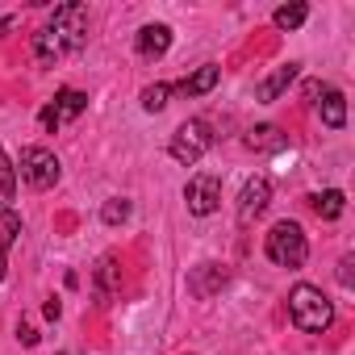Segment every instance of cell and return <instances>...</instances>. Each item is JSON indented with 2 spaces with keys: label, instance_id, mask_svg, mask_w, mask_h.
Masks as SVG:
<instances>
[{
  "label": "cell",
  "instance_id": "cell-2",
  "mask_svg": "<svg viewBox=\"0 0 355 355\" xmlns=\"http://www.w3.org/2000/svg\"><path fill=\"white\" fill-rule=\"evenodd\" d=\"M288 318H293L297 330H305V334H322V330L334 322V305H330V297H326L322 288H313V284H297V288L288 293Z\"/></svg>",
  "mask_w": 355,
  "mask_h": 355
},
{
  "label": "cell",
  "instance_id": "cell-16",
  "mask_svg": "<svg viewBox=\"0 0 355 355\" xmlns=\"http://www.w3.org/2000/svg\"><path fill=\"white\" fill-rule=\"evenodd\" d=\"M247 146L251 150H280L284 146V134L276 125H255V130H247Z\"/></svg>",
  "mask_w": 355,
  "mask_h": 355
},
{
  "label": "cell",
  "instance_id": "cell-14",
  "mask_svg": "<svg viewBox=\"0 0 355 355\" xmlns=\"http://www.w3.org/2000/svg\"><path fill=\"white\" fill-rule=\"evenodd\" d=\"M309 205H313V214L322 218V222H334L343 209H347V197L338 193V189H326V193H318V197H309Z\"/></svg>",
  "mask_w": 355,
  "mask_h": 355
},
{
  "label": "cell",
  "instance_id": "cell-23",
  "mask_svg": "<svg viewBox=\"0 0 355 355\" xmlns=\"http://www.w3.org/2000/svg\"><path fill=\"white\" fill-rule=\"evenodd\" d=\"M351 263H355V259H351V255H347V259H343V263H338V280H343V284H347V288H351Z\"/></svg>",
  "mask_w": 355,
  "mask_h": 355
},
{
  "label": "cell",
  "instance_id": "cell-5",
  "mask_svg": "<svg viewBox=\"0 0 355 355\" xmlns=\"http://www.w3.org/2000/svg\"><path fill=\"white\" fill-rule=\"evenodd\" d=\"M17 167H21V180L30 189H55L59 184V159L46 146H26Z\"/></svg>",
  "mask_w": 355,
  "mask_h": 355
},
{
  "label": "cell",
  "instance_id": "cell-13",
  "mask_svg": "<svg viewBox=\"0 0 355 355\" xmlns=\"http://www.w3.org/2000/svg\"><path fill=\"white\" fill-rule=\"evenodd\" d=\"M318 113H322V121H326L330 130H343V125H347V101H343V92H326V96L318 101Z\"/></svg>",
  "mask_w": 355,
  "mask_h": 355
},
{
  "label": "cell",
  "instance_id": "cell-6",
  "mask_svg": "<svg viewBox=\"0 0 355 355\" xmlns=\"http://www.w3.org/2000/svg\"><path fill=\"white\" fill-rule=\"evenodd\" d=\"M184 201H189V214L209 218L222 205V180H218V175H209V171H197L193 180H189V189H184Z\"/></svg>",
  "mask_w": 355,
  "mask_h": 355
},
{
  "label": "cell",
  "instance_id": "cell-19",
  "mask_svg": "<svg viewBox=\"0 0 355 355\" xmlns=\"http://www.w3.org/2000/svg\"><path fill=\"white\" fill-rule=\"evenodd\" d=\"M167 96H171V84H150V88H142V109L159 113V109H167Z\"/></svg>",
  "mask_w": 355,
  "mask_h": 355
},
{
  "label": "cell",
  "instance_id": "cell-3",
  "mask_svg": "<svg viewBox=\"0 0 355 355\" xmlns=\"http://www.w3.org/2000/svg\"><path fill=\"white\" fill-rule=\"evenodd\" d=\"M268 259L280 263V268H301L309 259V243H305V230L297 222H276L268 230Z\"/></svg>",
  "mask_w": 355,
  "mask_h": 355
},
{
  "label": "cell",
  "instance_id": "cell-22",
  "mask_svg": "<svg viewBox=\"0 0 355 355\" xmlns=\"http://www.w3.org/2000/svg\"><path fill=\"white\" fill-rule=\"evenodd\" d=\"M17 338H21L26 347H34V343H38V330H34L30 322H21V326H17Z\"/></svg>",
  "mask_w": 355,
  "mask_h": 355
},
{
  "label": "cell",
  "instance_id": "cell-8",
  "mask_svg": "<svg viewBox=\"0 0 355 355\" xmlns=\"http://www.w3.org/2000/svg\"><path fill=\"white\" fill-rule=\"evenodd\" d=\"M272 201V180L268 175H251L243 184V197H239V222H255Z\"/></svg>",
  "mask_w": 355,
  "mask_h": 355
},
{
  "label": "cell",
  "instance_id": "cell-4",
  "mask_svg": "<svg viewBox=\"0 0 355 355\" xmlns=\"http://www.w3.org/2000/svg\"><path fill=\"white\" fill-rule=\"evenodd\" d=\"M214 146V134H209V121H201V117H189L180 130L171 134V142H167V155L175 159V163H184V167H193L205 150Z\"/></svg>",
  "mask_w": 355,
  "mask_h": 355
},
{
  "label": "cell",
  "instance_id": "cell-24",
  "mask_svg": "<svg viewBox=\"0 0 355 355\" xmlns=\"http://www.w3.org/2000/svg\"><path fill=\"white\" fill-rule=\"evenodd\" d=\"M42 313H46V318H51V322H55V318H59V313H63V305H59V301H55V297H51V301H46V309H42Z\"/></svg>",
  "mask_w": 355,
  "mask_h": 355
},
{
  "label": "cell",
  "instance_id": "cell-12",
  "mask_svg": "<svg viewBox=\"0 0 355 355\" xmlns=\"http://www.w3.org/2000/svg\"><path fill=\"white\" fill-rule=\"evenodd\" d=\"M293 80H297V63H284V67H276V71L263 80V88H259V101H263V105H272V101H276V96H280V92H284Z\"/></svg>",
  "mask_w": 355,
  "mask_h": 355
},
{
  "label": "cell",
  "instance_id": "cell-7",
  "mask_svg": "<svg viewBox=\"0 0 355 355\" xmlns=\"http://www.w3.org/2000/svg\"><path fill=\"white\" fill-rule=\"evenodd\" d=\"M84 109H88V96H84V92H76V88H63V92H59V96L42 109V130H46V134H55L63 121L80 117Z\"/></svg>",
  "mask_w": 355,
  "mask_h": 355
},
{
  "label": "cell",
  "instance_id": "cell-15",
  "mask_svg": "<svg viewBox=\"0 0 355 355\" xmlns=\"http://www.w3.org/2000/svg\"><path fill=\"white\" fill-rule=\"evenodd\" d=\"M222 284H226V272H222L218 263H201V272L193 276V284H189V288H193L197 297H209V293H214V288H222Z\"/></svg>",
  "mask_w": 355,
  "mask_h": 355
},
{
  "label": "cell",
  "instance_id": "cell-1",
  "mask_svg": "<svg viewBox=\"0 0 355 355\" xmlns=\"http://www.w3.org/2000/svg\"><path fill=\"white\" fill-rule=\"evenodd\" d=\"M88 34V9L84 5H59L55 17L34 34V55L42 67H55L63 55H76Z\"/></svg>",
  "mask_w": 355,
  "mask_h": 355
},
{
  "label": "cell",
  "instance_id": "cell-11",
  "mask_svg": "<svg viewBox=\"0 0 355 355\" xmlns=\"http://www.w3.org/2000/svg\"><path fill=\"white\" fill-rule=\"evenodd\" d=\"M21 234V218L13 214V209H5L0 214V280H5V268H9V247H13V239Z\"/></svg>",
  "mask_w": 355,
  "mask_h": 355
},
{
  "label": "cell",
  "instance_id": "cell-9",
  "mask_svg": "<svg viewBox=\"0 0 355 355\" xmlns=\"http://www.w3.org/2000/svg\"><path fill=\"white\" fill-rule=\"evenodd\" d=\"M167 51H171V30H167L163 21L138 30V55H142V59H163Z\"/></svg>",
  "mask_w": 355,
  "mask_h": 355
},
{
  "label": "cell",
  "instance_id": "cell-10",
  "mask_svg": "<svg viewBox=\"0 0 355 355\" xmlns=\"http://www.w3.org/2000/svg\"><path fill=\"white\" fill-rule=\"evenodd\" d=\"M218 80H222V71H218L214 63H205V67H197L193 76L180 80V92H184V96H205V92L218 88Z\"/></svg>",
  "mask_w": 355,
  "mask_h": 355
},
{
  "label": "cell",
  "instance_id": "cell-21",
  "mask_svg": "<svg viewBox=\"0 0 355 355\" xmlns=\"http://www.w3.org/2000/svg\"><path fill=\"white\" fill-rule=\"evenodd\" d=\"M113 276H117V263H113V255H105L101 259V272H96V280H101V301H109V293H113Z\"/></svg>",
  "mask_w": 355,
  "mask_h": 355
},
{
  "label": "cell",
  "instance_id": "cell-18",
  "mask_svg": "<svg viewBox=\"0 0 355 355\" xmlns=\"http://www.w3.org/2000/svg\"><path fill=\"white\" fill-rule=\"evenodd\" d=\"M305 17H309V9H305V5H280V9L272 13L276 30H301V26H305Z\"/></svg>",
  "mask_w": 355,
  "mask_h": 355
},
{
  "label": "cell",
  "instance_id": "cell-20",
  "mask_svg": "<svg viewBox=\"0 0 355 355\" xmlns=\"http://www.w3.org/2000/svg\"><path fill=\"white\" fill-rule=\"evenodd\" d=\"M101 218H105L109 226H117V222H125V218H130V201H125V197H113V201H105V209H101Z\"/></svg>",
  "mask_w": 355,
  "mask_h": 355
},
{
  "label": "cell",
  "instance_id": "cell-17",
  "mask_svg": "<svg viewBox=\"0 0 355 355\" xmlns=\"http://www.w3.org/2000/svg\"><path fill=\"white\" fill-rule=\"evenodd\" d=\"M13 189H17V167L9 163V155L0 150V214L9 209V201H13Z\"/></svg>",
  "mask_w": 355,
  "mask_h": 355
}]
</instances>
